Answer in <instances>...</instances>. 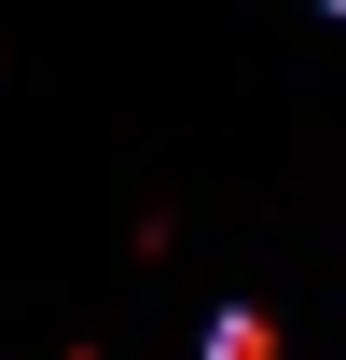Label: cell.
Masks as SVG:
<instances>
[{
  "label": "cell",
  "mask_w": 346,
  "mask_h": 360,
  "mask_svg": "<svg viewBox=\"0 0 346 360\" xmlns=\"http://www.w3.org/2000/svg\"><path fill=\"white\" fill-rule=\"evenodd\" d=\"M208 360H277V319H263V305H222L208 319Z\"/></svg>",
  "instance_id": "6da1fadb"
},
{
  "label": "cell",
  "mask_w": 346,
  "mask_h": 360,
  "mask_svg": "<svg viewBox=\"0 0 346 360\" xmlns=\"http://www.w3.org/2000/svg\"><path fill=\"white\" fill-rule=\"evenodd\" d=\"M56 360H97V347H56Z\"/></svg>",
  "instance_id": "7a4b0ae2"
},
{
  "label": "cell",
  "mask_w": 346,
  "mask_h": 360,
  "mask_svg": "<svg viewBox=\"0 0 346 360\" xmlns=\"http://www.w3.org/2000/svg\"><path fill=\"white\" fill-rule=\"evenodd\" d=\"M333 14H346V0H333Z\"/></svg>",
  "instance_id": "3957f363"
}]
</instances>
